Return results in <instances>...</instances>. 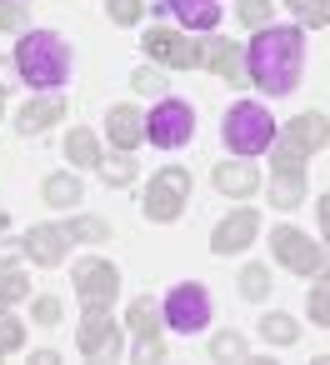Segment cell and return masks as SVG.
<instances>
[{
	"label": "cell",
	"instance_id": "obj_1",
	"mask_svg": "<svg viewBox=\"0 0 330 365\" xmlns=\"http://www.w3.org/2000/svg\"><path fill=\"white\" fill-rule=\"evenodd\" d=\"M240 61H245V86H260L270 101H280L300 86L305 36H300V26H260Z\"/></svg>",
	"mask_w": 330,
	"mask_h": 365
},
{
	"label": "cell",
	"instance_id": "obj_2",
	"mask_svg": "<svg viewBox=\"0 0 330 365\" xmlns=\"http://www.w3.org/2000/svg\"><path fill=\"white\" fill-rule=\"evenodd\" d=\"M11 66H16L36 91H56V86H66V76H71V46H66L56 31H26V41L16 46Z\"/></svg>",
	"mask_w": 330,
	"mask_h": 365
},
{
	"label": "cell",
	"instance_id": "obj_3",
	"mask_svg": "<svg viewBox=\"0 0 330 365\" xmlns=\"http://www.w3.org/2000/svg\"><path fill=\"white\" fill-rule=\"evenodd\" d=\"M220 135H225V145H230L235 155H260V150L275 145V115H270V106H260V101H240V106H230Z\"/></svg>",
	"mask_w": 330,
	"mask_h": 365
},
{
	"label": "cell",
	"instance_id": "obj_4",
	"mask_svg": "<svg viewBox=\"0 0 330 365\" xmlns=\"http://www.w3.org/2000/svg\"><path fill=\"white\" fill-rule=\"evenodd\" d=\"M190 170L185 165H165L155 180H150V190H145V200H140V210H145V220H155V225H170V220H180V210H185V200H190Z\"/></svg>",
	"mask_w": 330,
	"mask_h": 365
},
{
	"label": "cell",
	"instance_id": "obj_5",
	"mask_svg": "<svg viewBox=\"0 0 330 365\" xmlns=\"http://www.w3.org/2000/svg\"><path fill=\"white\" fill-rule=\"evenodd\" d=\"M160 325H170V330H180V335H195V330H205L210 325V290L205 285H175L170 295H165V305H160Z\"/></svg>",
	"mask_w": 330,
	"mask_h": 365
},
{
	"label": "cell",
	"instance_id": "obj_6",
	"mask_svg": "<svg viewBox=\"0 0 330 365\" xmlns=\"http://www.w3.org/2000/svg\"><path fill=\"white\" fill-rule=\"evenodd\" d=\"M270 250H275V260H280L285 270H295V275H320V270H325V245L310 240V235L295 230V225L270 230Z\"/></svg>",
	"mask_w": 330,
	"mask_h": 365
},
{
	"label": "cell",
	"instance_id": "obj_7",
	"mask_svg": "<svg viewBox=\"0 0 330 365\" xmlns=\"http://www.w3.org/2000/svg\"><path fill=\"white\" fill-rule=\"evenodd\" d=\"M76 345H81L86 360H115V355H120V325H115L110 305H86Z\"/></svg>",
	"mask_w": 330,
	"mask_h": 365
},
{
	"label": "cell",
	"instance_id": "obj_8",
	"mask_svg": "<svg viewBox=\"0 0 330 365\" xmlns=\"http://www.w3.org/2000/svg\"><path fill=\"white\" fill-rule=\"evenodd\" d=\"M190 135H195V110H190L185 101H160V106L150 110V120H145V140L160 145V150H175V145H185Z\"/></svg>",
	"mask_w": 330,
	"mask_h": 365
},
{
	"label": "cell",
	"instance_id": "obj_9",
	"mask_svg": "<svg viewBox=\"0 0 330 365\" xmlns=\"http://www.w3.org/2000/svg\"><path fill=\"white\" fill-rule=\"evenodd\" d=\"M140 46H145L150 66H165V71H195V66H200V41H185L180 31L150 26Z\"/></svg>",
	"mask_w": 330,
	"mask_h": 365
},
{
	"label": "cell",
	"instance_id": "obj_10",
	"mask_svg": "<svg viewBox=\"0 0 330 365\" xmlns=\"http://www.w3.org/2000/svg\"><path fill=\"white\" fill-rule=\"evenodd\" d=\"M120 290V270L110 260H81L76 265V295L81 305H110Z\"/></svg>",
	"mask_w": 330,
	"mask_h": 365
},
{
	"label": "cell",
	"instance_id": "obj_11",
	"mask_svg": "<svg viewBox=\"0 0 330 365\" xmlns=\"http://www.w3.org/2000/svg\"><path fill=\"white\" fill-rule=\"evenodd\" d=\"M130 330H135V360H165V340H160V305H150V295L130 300Z\"/></svg>",
	"mask_w": 330,
	"mask_h": 365
},
{
	"label": "cell",
	"instance_id": "obj_12",
	"mask_svg": "<svg viewBox=\"0 0 330 365\" xmlns=\"http://www.w3.org/2000/svg\"><path fill=\"white\" fill-rule=\"evenodd\" d=\"M255 235H260V215H255V210H235V215H225V220L215 225L210 250H215V255H235V250H245Z\"/></svg>",
	"mask_w": 330,
	"mask_h": 365
},
{
	"label": "cell",
	"instance_id": "obj_13",
	"mask_svg": "<svg viewBox=\"0 0 330 365\" xmlns=\"http://www.w3.org/2000/svg\"><path fill=\"white\" fill-rule=\"evenodd\" d=\"M325 140H330V125H325V115L320 110H305V115H295L290 125H285V150H295V155H315V150H325Z\"/></svg>",
	"mask_w": 330,
	"mask_h": 365
},
{
	"label": "cell",
	"instance_id": "obj_14",
	"mask_svg": "<svg viewBox=\"0 0 330 365\" xmlns=\"http://www.w3.org/2000/svg\"><path fill=\"white\" fill-rule=\"evenodd\" d=\"M200 66H210L230 86H245V61H240L235 41H200Z\"/></svg>",
	"mask_w": 330,
	"mask_h": 365
},
{
	"label": "cell",
	"instance_id": "obj_15",
	"mask_svg": "<svg viewBox=\"0 0 330 365\" xmlns=\"http://www.w3.org/2000/svg\"><path fill=\"white\" fill-rule=\"evenodd\" d=\"M26 255H31L36 265H61V260H66V225H31Z\"/></svg>",
	"mask_w": 330,
	"mask_h": 365
},
{
	"label": "cell",
	"instance_id": "obj_16",
	"mask_svg": "<svg viewBox=\"0 0 330 365\" xmlns=\"http://www.w3.org/2000/svg\"><path fill=\"white\" fill-rule=\"evenodd\" d=\"M105 125H110V145H115V150H135V145L145 140V115H140L135 106H115Z\"/></svg>",
	"mask_w": 330,
	"mask_h": 365
},
{
	"label": "cell",
	"instance_id": "obj_17",
	"mask_svg": "<svg viewBox=\"0 0 330 365\" xmlns=\"http://www.w3.org/2000/svg\"><path fill=\"white\" fill-rule=\"evenodd\" d=\"M255 185H260V170L250 160H220L215 165V190L220 195H255Z\"/></svg>",
	"mask_w": 330,
	"mask_h": 365
},
{
	"label": "cell",
	"instance_id": "obj_18",
	"mask_svg": "<svg viewBox=\"0 0 330 365\" xmlns=\"http://www.w3.org/2000/svg\"><path fill=\"white\" fill-rule=\"evenodd\" d=\"M66 115V101L61 96H46V101H26V110H21V135H41V130H51L56 120Z\"/></svg>",
	"mask_w": 330,
	"mask_h": 365
},
{
	"label": "cell",
	"instance_id": "obj_19",
	"mask_svg": "<svg viewBox=\"0 0 330 365\" xmlns=\"http://www.w3.org/2000/svg\"><path fill=\"white\" fill-rule=\"evenodd\" d=\"M165 6L185 31H210L220 21V0H165Z\"/></svg>",
	"mask_w": 330,
	"mask_h": 365
},
{
	"label": "cell",
	"instance_id": "obj_20",
	"mask_svg": "<svg viewBox=\"0 0 330 365\" xmlns=\"http://www.w3.org/2000/svg\"><path fill=\"white\" fill-rule=\"evenodd\" d=\"M300 200H305V170H275L270 175V205L295 210Z\"/></svg>",
	"mask_w": 330,
	"mask_h": 365
},
{
	"label": "cell",
	"instance_id": "obj_21",
	"mask_svg": "<svg viewBox=\"0 0 330 365\" xmlns=\"http://www.w3.org/2000/svg\"><path fill=\"white\" fill-rule=\"evenodd\" d=\"M66 160H71L76 170H96V165H100V140H96L91 130H71V140H66Z\"/></svg>",
	"mask_w": 330,
	"mask_h": 365
},
{
	"label": "cell",
	"instance_id": "obj_22",
	"mask_svg": "<svg viewBox=\"0 0 330 365\" xmlns=\"http://www.w3.org/2000/svg\"><path fill=\"white\" fill-rule=\"evenodd\" d=\"M81 195H86V190H81V180H76V175H51V180L41 185V200H46V205H56V210H71Z\"/></svg>",
	"mask_w": 330,
	"mask_h": 365
},
{
	"label": "cell",
	"instance_id": "obj_23",
	"mask_svg": "<svg viewBox=\"0 0 330 365\" xmlns=\"http://www.w3.org/2000/svg\"><path fill=\"white\" fill-rule=\"evenodd\" d=\"M260 335H265V345H295V340H300V325H295L285 310H270V315L260 320Z\"/></svg>",
	"mask_w": 330,
	"mask_h": 365
},
{
	"label": "cell",
	"instance_id": "obj_24",
	"mask_svg": "<svg viewBox=\"0 0 330 365\" xmlns=\"http://www.w3.org/2000/svg\"><path fill=\"white\" fill-rule=\"evenodd\" d=\"M100 175H105V185H130L135 180V160H130V150H120V155H100V165H96Z\"/></svg>",
	"mask_w": 330,
	"mask_h": 365
},
{
	"label": "cell",
	"instance_id": "obj_25",
	"mask_svg": "<svg viewBox=\"0 0 330 365\" xmlns=\"http://www.w3.org/2000/svg\"><path fill=\"white\" fill-rule=\"evenodd\" d=\"M210 355H215V360H250V345H245V335L220 330V335L210 340Z\"/></svg>",
	"mask_w": 330,
	"mask_h": 365
},
{
	"label": "cell",
	"instance_id": "obj_26",
	"mask_svg": "<svg viewBox=\"0 0 330 365\" xmlns=\"http://www.w3.org/2000/svg\"><path fill=\"white\" fill-rule=\"evenodd\" d=\"M31 295V280L21 275V270H0V310H6V305H16V300H26Z\"/></svg>",
	"mask_w": 330,
	"mask_h": 365
},
{
	"label": "cell",
	"instance_id": "obj_27",
	"mask_svg": "<svg viewBox=\"0 0 330 365\" xmlns=\"http://www.w3.org/2000/svg\"><path fill=\"white\" fill-rule=\"evenodd\" d=\"M240 295L245 300H265L270 295V270L265 265H245L240 270Z\"/></svg>",
	"mask_w": 330,
	"mask_h": 365
},
{
	"label": "cell",
	"instance_id": "obj_28",
	"mask_svg": "<svg viewBox=\"0 0 330 365\" xmlns=\"http://www.w3.org/2000/svg\"><path fill=\"white\" fill-rule=\"evenodd\" d=\"M66 240H91L96 245V240H110V225L96 220V215H86V220H71L66 225Z\"/></svg>",
	"mask_w": 330,
	"mask_h": 365
},
{
	"label": "cell",
	"instance_id": "obj_29",
	"mask_svg": "<svg viewBox=\"0 0 330 365\" xmlns=\"http://www.w3.org/2000/svg\"><path fill=\"white\" fill-rule=\"evenodd\" d=\"M270 11H275V0H240V6H235V16H240L250 31L270 26Z\"/></svg>",
	"mask_w": 330,
	"mask_h": 365
},
{
	"label": "cell",
	"instance_id": "obj_30",
	"mask_svg": "<svg viewBox=\"0 0 330 365\" xmlns=\"http://www.w3.org/2000/svg\"><path fill=\"white\" fill-rule=\"evenodd\" d=\"M26 26H31L26 0H0V31H26Z\"/></svg>",
	"mask_w": 330,
	"mask_h": 365
},
{
	"label": "cell",
	"instance_id": "obj_31",
	"mask_svg": "<svg viewBox=\"0 0 330 365\" xmlns=\"http://www.w3.org/2000/svg\"><path fill=\"white\" fill-rule=\"evenodd\" d=\"M21 345H26V325H21L16 315L0 310V355H11V350H21Z\"/></svg>",
	"mask_w": 330,
	"mask_h": 365
},
{
	"label": "cell",
	"instance_id": "obj_32",
	"mask_svg": "<svg viewBox=\"0 0 330 365\" xmlns=\"http://www.w3.org/2000/svg\"><path fill=\"white\" fill-rule=\"evenodd\" d=\"M285 6H290V11H295L305 26H315V31L330 21V6H325V0H285Z\"/></svg>",
	"mask_w": 330,
	"mask_h": 365
},
{
	"label": "cell",
	"instance_id": "obj_33",
	"mask_svg": "<svg viewBox=\"0 0 330 365\" xmlns=\"http://www.w3.org/2000/svg\"><path fill=\"white\" fill-rule=\"evenodd\" d=\"M130 86H135L140 96H160V91H165V71H160V66H140V71L130 76Z\"/></svg>",
	"mask_w": 330,
	"mask_h": 365
},
{
	"label": "cell",
	"instance_id": "obj_34",
	"mask_svg": "<svg viewBox=\"0 0 330 365\" xmlns=\"http://www.w3.org/2000/svg\"><path fill=\"white\" fill-rule=\"evenodd\" d=\"M310 325H330V285L325 280L310 285Z\"/></svg>",
	"mask_w": 330,
	"mask_h": 365
},
{
	"label": "cell",
	"instance_id": "obj_35",
	"mask_svg": "<svg viewBox=\"0 0 330 365\" xmlns=\"http://www.w3.org/2000/svg\"><path fill=\"white\" fill-rule=\"evenodd\" d=\"M105 16H110L115 26H135V21L145 16V6H140V0H105Z\"/></svg>",
	"mask_w": 330,
	"mask_h": 365
},
{
	"label": "cell",
	"instance_id": "obj_36",
	"mask_svg": "<svg viewBox=\"0 0 330 365\" xmlns=\"http://www.w3.org/2000/svg\"><path fill=\"white\" fill-rule=\"evenodd\" d=\"M31 315H36V325H56V320H61V300H56V295H41V300L31 305Z\"/></svg>",
	"mask_w": 330,
	"mask_h": 365
},
{
	"label": "cell",
	"instance_id": "obj_37",
	"mask_svg": "<svg viewBox=\"0 0 330 365\" xmlns=\"http://www.w3.org/2000/svg\"><path fill=\"white\" fill-rule=\"evenodd\" d=\"M270 170H305V155H295V150L280 145V150L270 155Z\"/></svg>",
	"mask_w": 330,
	"mask_h": 365
},
{
	"label": "cell",
	"instance_id": "obj_38",
	"mask_svg": "<svg viewBox=\"0 0 330 365\" xmlns=\"http://www.w3.org/2000/svg\"><path fill=\"white\" fill-rule=\"evenodd\" d=\"M26 255V240H16V235H6V240H0V270H6V265H16Z\"/></svg>",
	"mask_w": 330,
	"mask_h": 365
},
{
	"label": "cell",
	"instance_id": "obj_39",
	"mask_svg": "<svg viewBox=\"0 0 330 365\" xmlns=\"http://www.w3.org/2000/svg\"><path fill=\"white\" fill-rule=\"evenodd\" d=\"M11 71H16L11 61H0V91H6V86H11Z\"/></svg>",
	"mask_w": 330,
	"mask_h": 365
},
{
	"label": "cell",
	"instance_id": "obj_40",
	"mask_svg": "<svg viewBox=\"0 0 330 365\" xmlns=\"http://www.w3.org/2000/svg\"><path fill=\"white\" fill-rule=\"evenodd\" d=\"M0 110H6V91H0Z\"/></svg>",
	"mask_w": 330,
	"mask_h": 365
}]
</instances>
